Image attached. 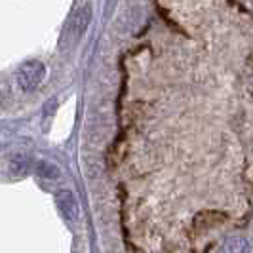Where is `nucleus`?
<instances>
[{"instance_id":"nucleus-1","label":"nucleus","mask_w":253,"mask_h":253,"mask_svg":"<svg viewBox=\"0 0 253 253\" xmlns=\"http://www.w3.org/2000/svg\"><path fill=\"white\" fill-rule=\"evenodd\" d=\"M44 75H46V71L40 61H29V63L21 65L17 71V86L23 91H33L42 84Z\"/></svg>"},{"instance_id":"nucleus-2","label":"nucleus","mask_w":253,"mask_h":253,"mask_svg":"<svg viewBox=\"0 0 253 253\" xmlns=\"http://www.w3.org/2000/svg\"><path fill=\"white\" fill-rule=\"evenodd\" d=\"M89 19H91V10H89L88 4H82L76 8V12L73 13L71 21H69V29H67V35L71 38H78L88 27Z\"/></svg>"},{"instance_id":"nucleus-3","label":"nucleus","mask_w":253,"mask_h":253,"mask_svg":"<svg viewBox=\"0 0 253 253\" xmlns=\"http://www.w3.org/2000/svg\"><path fill=\"white\" fill-rule=\"evenodd\" d=\"M57 206H59L61 215H63L69 223H73V221L78 219L80 210H78V202H76L75 194H73L71 190H59V192H57Z\"/></svg>"},{"instance_id":"nucleus-4","label":"nucleus","mask_w":253,"mask_h":253,"mask_svg":"<svg viewBox=\"0 0 253 253\" xmlns=\"http://www.w3.org/2000/svg\"><path fill=\"white\" fill-rule=\"evenodd\" d=\"M31 169V158L25 154H15L10 160V173L13 177H23Z\"/></svg>"},{"instance_id":"nucleus-5","label":"nucleus","mask_w":253,"mask_h":253,"mask_svg":"<svg viewBox=\"0 0 253 253\" xmlns=\"http://www.w3.org/2000/svg\"><path fill=\"white\" fill-rule=\"evenodd\" d=\"M248 248V240L242 236H234L223 242V246L219 248V253H244Z\"/></svg>"},{"instance_id":"nucleus-6","label":"nucleus","mask_w":253,"mask_h":253,"mask_svg":"<svg viewBox=\"0 0 253 253\" xmlns=\"http://www.w3.org/2000/svg\"><path fill=\"white\" fill-rule=\"evenodd\" d=\"M37 173L44 179H57L61 171H59V168L53 164V162H50V160H40V162H37Z\"/></svg>"}]
</instances>
